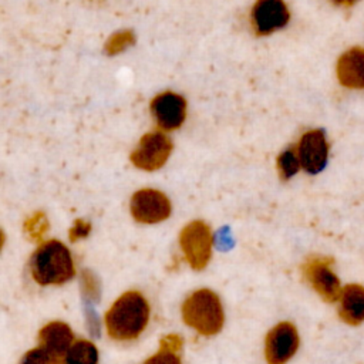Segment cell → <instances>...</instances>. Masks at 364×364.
Masks as SVG:
<instances>
[{"mask_svg": "<svg viewBox=\"0 0 364 364\" xmlns=\"http://www.w3.org/2000/svg\"><path fill=\"white\" fill-rule=\"evenodd\" d=\"M149 320V304L135 290L122 293L104 317L108 336L117 341H132L141 336Z\"/></svg>", "mask_w": 364, "mask_h": 364, "instance_id": "cell-1", "label": "cell"}, {"mask_svg": "<svg viewBox=\"0 0 364 364\" xmlns=\"http://www.w3.org/2000/svg\"><path fill=\"white\" fill-rule=\"evenodd\" d=\"M30 274L40 286H60L75 274L68 247L60 240L43 242L30 257Z\"/></svg>", "mask_w": 364, "mask_h": 364, "instance_id": "cell-2", "label": "cell"}, {"mask_svg": "<svg viewBox=\"0 0 364 364\" xmlns=\"http://www.w3.org/2000/svg\"><path fill=\"white\" fill-rule=\"evenodd\" d=\"M181 314L188 327L206 337L218 334L225 321L220 299L209 289L191 293L182 303Z\"/></svg>", "mask_w": 364, "mask_h": 364, "instance_id": "cell-3", "label": "cell"}, {"mask_svg": "<svg viewBox=\"0 0 364 364\" xmlns=\"http://www.w3.org/2000/svg\"><path fill=\"white\" fill-rule=\"evenodd\" d=\"M301 273L310 287L327 303L338 300L341 293V283L333 270V260L326 256H311L303 266Z\"/></svg>", "mask_w": 364, "mask_h": 364, "instance_id": "cell-4", "label": "cell"}, {"mask_svg": "<svg viewBox=\"0 0 364 364\" xmlns=\"http://www.w3.org/2000/svg\"><path fill=\"white\" fill-rule=\"evenodd\" d=\"M179 245L182 253L195 270H202L212 256V232L202 220L188 223L179 233Z\"/></svg>", "mask_w": 364, "mask_h": 364, "instance_id": "cell-5", "label": "cell"}, {"mask_svg": "<svg viewBox=\"0 0 364 364\" xmlns=\"http://www.w3.org/2000/svg\"><path fill=\"white\" fill-rule=\"evenodd\" d=\"M172 151L171 139L162 132H148L131 154V162L144 171H156L165 165Z\"/></svg>", "mask_w": 364, "mask_h": 364, "instance_id": "cell-6", "label": "cell"}, {"mask_svg": "<svg viewBox=\"0 0 364 364\" xmlns=\"http://www.w3.org/2000/svg\"><path fill=\"white\" fill-rule=\"evenodd\" d=\"M132 218L139 223H158L169 218L171 202L165 193L156 189H141L131 198Z\"/></svg>", "mask_w": 364, "mask_h": 364, "instance_id": "cell-7", "label": "cell"}, {"mask_svg": "<svg viewBox=\"0 0 364 364\" xmlns=\"http://www.w3.org/2000/svg\"><path fill=\"white\" fill-rule=\"evenodd\" d=\"M297 328L289 323L282 321L276 324L266 336L264 357L267 364H286L299 348Z\"/></svg>", "mask_w": 364, "mask_h": 364, "instance_id": "cell-8", "label": "cell"}, {"mask_svg": "<svg viewBox=\"0 0 364 364\" xmlns=\"http://www.w3.org/2000/svg\"><path fill=\"white\" fill-rule=\"evenodd\" d=\"M301 168L307 173H318L324 169L328 158V142L321 129L304 132L296 146Z\"/></svg>", "mask_w": 364, "mask_h": 364, "instance_id": "cell-9", "label": "cell"}, {"mask_svg": "<svg viewBox=\"0 0 364 364\" xmlns=\"http://www.w3.org/2000/svg\"><path fill=\"white\" fill-rule=\"evenodd\" d=\"M250 18L255 33L266 36L284 27L290 13L283 0H257L252 9Z\"/></svg>", "mask_w": 364, "mask_h": 364, "instance_id": "cell-10", "label": "cell"}, {"mask_svg": "<svg viewBox=\"0 0 364 364\" xmlns=\"http://www.w3.org/2000/svg\"><path fill=\"white\" fill-rule=\"evenodd\" d=\"M151 112L161 129L173 131L179 128L185 121V115H186L185 98L171 91L162 92L152 100Z\"/></svg>", "mask_w": 364, "mask_h": 364, "instance_id": "cell-11", "label": "cell"}, {"mask_svg": "<svg viewBox=\"0 0 364 364\" xmlns=\"http://www.w3.org/2000/svg\"><path fill=\"white\" fill-rule=\"evenodd\" d=\"M340 84L351 90L364 88V47L347 50L337 61L336 67Z\"/></svg>", "mask_w": 364, "mask_h": 364, "instance_id": "cell-12", "label": "cell"}, {"mask_svg": "<svg viewBox=\"0 0 364 364\" xmlns=\"http://www.w3.org/2000/svg\"><path fill=\"white\" fill-rule=\"evenodd\" d=\"M338 316L350 324L358 326L364 323V286L350 283L341 289L338 297Z\"/></svg>", "mask_w": 364, "mask_h": 364, "instance_id": "cell-13", "label": "cell"}, {"mask_svg": "<svg viewBox=\"0 0 364 364\" xmlns=\"http://www.w3.org/2000/svg\"><path fill=\"white\" fill-rule=\"evenodd\" d=\"M74 340L70 326L64 321H51L38 333V344L51 354L61 357L67 354Z\"/></svg>", "mask_w": 364, "mask_h": 364, "instance_id": "cell-14", "label": "cell"}, {"mask_svg": "<svg viewBox=\"0 0 364 364\" xmlns=\"http://www.w3.org/2000/svg\"><path fill=\"white\" fill-rule=\"evenodd\" d=\"M98 350L88 340L75 341L64 357L63 364H97Z\"/></svg>", "mask_w": 364, "mask_h": 364, "instance_id": "cell-15", "label": "cell"}, {"mask_svg": "<svg viewBox=\"0 0 364 364\" xmlns=\"http://www.w3.org/2000/svg\"><path fill=\"white\" fill-rule=\"evenodd\" d=\"M277 171L282 179H290L301 168L296 148H287L277 156Z\"/></svg>", "mask_w": 364, "mask_h": 364, "instance_id": "cell-16", "label": "cell"}, {"mask_svg": "<svg viewBox=\"0 0 364 364\" xmlns=\"http://www.w3.org/2000/svg\"><path fill=\"white\" fill-rule=\"evenodd\" d=\"M23 229H24V233L28 236V239L36 242L41 240L48 230V220L46 213L43 212L33 213L28 219H26Z\"/></svg>", "mask_w": 364, "mask_h": 364, "instance_id": "cell-17", "label": "cell"}, {"mask_svg": "<svg viewBox=\"0 0 364 364\" xmlns=\"http://www.w3.org/2000/svg\"><path fill=\"white\" fill-rule=\"evenodd\" d=\"M63 363L64 360L61 357L51 354L41 346L28 350L20 361V364H63Z\"/></svg>", "mask_w": 364, "mask_h": 364, "instance_id": "cell-18", "label": "cell"}, {"mask_svg": "<svg viewBox=\"0 0 364 364\" xmlns=\"http://www.w3.org/2000/svg\"><path fill=\"white\" fill-rule=\"evenodd\" d=\"M80 283H81V293H82V297H84L87 301H94V303H97V301L100 300L101 286H100V282H98V279L95 277V274H94L92 272H90V270H82Z\"/></svg>", "mask_w": 364, "mask_h": 364, "instance_id": "cell-19", "label": "cell"}, {"mask_svg": "<svg viewBox=\"0 0 364 364\" xmlns=\"http://www.w3.org/2000/svg\"><path fill=\"white\" fill-rule=\"evenodd\" d=\"M142 364H182V361L179 357V351L159 344V350L154 355L146 358Z\"/></svg>", "mask_w": 364, "mask_h": 364, "instance_id": "cell-20", "label": "cell"}, {"mask_svg": "<svg viewBox=\"0 0 364 364\" xmlns=\"http://www.w3.org/2000/svg\"><path fill=\"white\" fill-rule=\"evenodd\" d=\"M132 44H134V36H132V33H131V31H121V33L114 34V36L108 40V43H107V46H105V50H107V53H108L109 55H112V54L121 53L122 50H125L127 47L132 46Z\"/></svg>", "mask_w": 364, "mask_h": 364, "instance_id": "cell-21", "label": "cell"}, {"mask_svg": "<svg viewBox=\"0 0 364 364\" xmlns=\"http://www.w3.org/2000/svg\"><path fill=\"white\" fill-rule=\"evenodd\" d=\"M91 232V223H88L84 219H77L75 223L68 230V237L71 242H77L80 239H84Z\"/></svg>", "mask_w": 364, "mask_h": 364, "instance_id": "cell-22", "label": "cell"}, {"mask_svg": "<svg viewBox=\"0 0 364 364\" xmlns=\"http://www.w3.org/2000/svg\"><path fill=\"white\" fill-rule=\"evenodd\" d=\"M333 3L338 4V6H344V7H348V6H353L354 3H357L358 0H331Z\"/></svg>", "mask_w": 364, "mask_h": 364, "instance_id": "cell-23", "label": "cell"}]
</instances>
